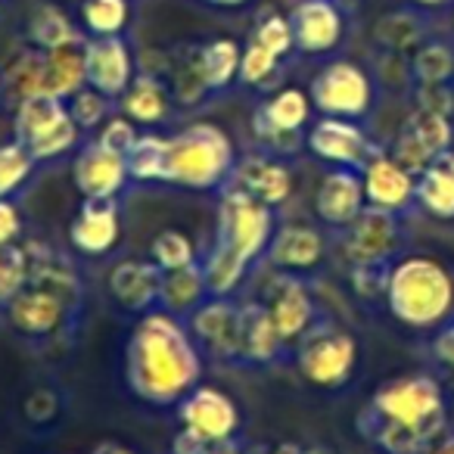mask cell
Segmentation results:
<instances>
[{
  "instance_id": "cell-29",
  "label": "cell",
  "mask_w": 454,
  "mask_h": 454,
  "mask_svg": "<svg viewBox=\"0 0 454 454\" xmlns=\"http://www.w3.org/2000/svg\"><path fill=\"white\" fill-rule=\"evenodd\" d=\"M206 299H208V284H206V271H202V262L177 268V271H165L159 311H168V315L187 321Z\"/></svg>"
},
{
  "instance_id": "cell-10",
  "label": "cell",
  "mask_w": 454,
  "mask_h": 454,
  "mask_svg": "<svg viewBox=\"0 0 454 454\" xmlns=\"http://www.w3.org/2000/svg\"><path fill=\"white\" fill-rule=\"evenodd\" d=\"M404 215L367 206L342 234V253L352 265L371 262H398L404 249Z\"/></svg>"
},
{
  "instance_id": "cell-9",
  "label": "cell",
  "mask_w": 454,
  "mask_h": 454,
  "mask_svg": "<svg viewBox=\"0 0 454 454\" xmlns=\"http://www.w3.org/2000/svg\"><path fill=\"white\" fill-rule=\"evenodd\" d=\"M286 16L299 57H333L348 38L346 0H296Z\"/></svg>"
},
{
  "instance_id": "cell-11",
  "label": "cell",
  "mask_w": 454,
  "mask_h": 454,
  "mask_svg": "<svg viewBox=\"0 0 454 454\" xmlns=\"http://www.w3.org/2000/svg\"><path fill=\"white\" fill-rule=\"evenodd\" d=\"M305 150L315 159H321L324 165H330V168L364 171V165L371 162L380 146L371 140L364 121L321 115V119L309 128V134H305Z\"/></svg>"
},
{
  "instance_id": "cell-37",
  "label": "cell",
  "mask_w": 454,
  "mask_h": 454,
  "mask_svg": "<svg viewBox=\"0 0 454 454\" xmlns=\"http://www.w3.org/2000/svg\"><path fill=\"white\" fill-rule=\"evenodd\" d=\"M78 20L88 38L125 35L131 26V0H82Z\"/></svg>"
},
{
  "instance_id": "cell-39",
  "label": "cell",
  "mask_w": 454,
  "mask_h": 454,
  "mask_svg": "<svg viewBox=\"0 0 454 454\" xmlns=\"http://www.w3.org/2000/svg\"><path fill=\"white\" fill-rule=\"evenodd\" d=\"M165 156H168V137L162 134H140L137 144L128 153V171L137 184H162L165 181Z\"/></svg>"
},
{
  "instance_id": "cell-52",
  "label": "cell",
  "mask_w": 454,
  "mask_h": 454,
  "mask_svg": "<svg viewBox=\"0 0 454 454\" xmlns=\"http://www.w3.org/2000/svg\"><path fill=\"white\" fill-rule=\"evenodd\" d=\"M202 454H247V445H243L240 433L237 435H227V439H215L202 448Z\"/></svg>"
},
{
  "instance_id": "cell-51",
  "label": "cell",
  "mask_w": 454,
  "mask_h": 454,
  "mask_svg": "<svg viewBox=\"0 0 454 454\" xmlns=\"http://www.w3.org/2000/svg\"><path fill=\"white\" fill-rule=\"evenodd\" d=\"M206 445H208V442L202 439L200 433L181 427L175 433V439H171V454H202V448H206Z\"/></svg>"
},
{
  "instance_id": "cell-23",
  "label": "cell",
  "mask_w": 454,
  "mask_h": 454,
  "mask_svg": "<svg viewBox=\"0 0 454 454\" xmlns=\"http://www.w3.org/2000/svg\"><path fill=\"white\" fill-rule=\"evenodd\" d=\"M227 187H237L243 193L255 196L271 208H280L293 196V171L280 156L271 153H249L237 162L234 177Z\"/></svg>"
},
{
  "instance_id": "cell-40",
  "label": "cell",
  "mask_w": 454,
  "mask_h": 454,
  "mask_svg": "<svg viewBox=\"0 0 454 454\" xmlns=\"http://www.w3.org/2000/svg\"><path fill=\"white\" fill-rule=\"evenodd\" d=\"M38 165L41 162L28 153V146L20 144L16 137L0 144V200H13L28 184Z\"/></svg>"
},
{
  "instance_id": "cell-55",
  "label": "cell",
  "mask_w": 454,
  "mask_h": 454,
  "mask_svg": "<svg viewBox=\"0 0 454 454\" xmlns=\"http://www.w3.org/2000/svg\"><path fill=\"white\" fill-rule=\"evenodd\" d=\"M94 454H134V451H131V448H125V445H115V442H103Z\"/></svg>"
},
{
  "instance_id": "cell-49",
  "label": "cell",
  "mask_w": 454,
  "mask_h": 454,
  "mask_svg": "<svg viewBox=\"0 0 454 454\" xmlns=\"http://www.w3.org/2000/svg\"><path fill=\"white\" fill-rule=\"evenodd\" d=\"M57 414H59V402H57V395H53L51 389H38V392H32V395H28V402H26V417H28L32 423L44 427V423H51Z\"/></svg>"
},
{
  "instance_id": "cell-50",
  "label": "cell",
  "mask_w": 454,
  "mask_h": 454,
  "mask_svg": "<svg viewBox=\"0 0 454 454\" xmlns=\"http://www.w3.org/2000/svg\"><path fill=\"white\" fill-rule=\"evenodd\" d=\"M22 237V215L13 200H0V247L20 243Z\"/></svg>"
},
{
  "instance_id": "cell-44",
  "label": "cell",
  "mask_w": 454,
  "mask_h": 454,
  "mask_svg": "<svg viewBox=\"0 0 454 454\" xmlns=\"http://www.w3.org/2000/svg\"><path fill=\"white\" fill-rule=\"evenodd\" d=\"M66 106H69V115L75 119V125L82 128V134L100 131L109 115H115L113 113L115 100L103 97L100 90H94V88H82L78 94H72L69 100H66Z\"/></svg>"
},
{
  "instance_id": "cell-17",
  "label": "cell",
  "mask_w": 454,
  "mask_h": 454,
  "mask_svg": "<svg viewBox=\"0 0 454 454\" xmlns=\"http://www.w3.org/2000/svg\"><path fill=\"white\" fill-rule=\"evenodd\" d=\"M265 259L278 274H293V278L309 280L327 262V237L317 227L302 224V221L280 224Z\"/></svg>"
},
{
  "instance_id": "cell-7",
  "label": "cell",
  "mask_w": 454,
  "mask_h": 454,
  "mask_svg": "<svg viewBox=\"0 0 454 454\" xmlns=\"http://www.w3.org/2000/svg\"><path fill=\"white\" fill-rule=\"evenodd\" d=\"M309 94L317 115L367 121L377 103V84L371 72L355 59H330L315 72Z\"/></svg>"
},
{
  "instance_id": "cell-20",
  "label": "cell",
  "mask_w": 454,
  "mask_h": 454,
  "mask_svg": "<svg viewBox=\"0 0 454 454\" xmlns=\"http://www.w3.org/2000/svg\"><path fill=\"white\" fill-rule=\"evenodd\" d=\"M162 280L165 271L153 259H125L109 274V296L125 315L144 317L150 311H159Z\"/></svg>"
},
{
  "instance_id": "cell-53",
  "label": "cell",
  "mask_w": 454,
  "mask_h": 454,
  "mask_svg": "<svg viewBox=\"0 0 454 454\" xmlns=\"http://www.w3.org/2000/svg\"><path fill=\"white\" fill-rule=\"evenodd\" d=\"M196 4H206V7H212V10H243V7H249L253 0H196Z\"/></svg>"
},
{
  "instance_id": "cell-25",
  "label": "cell",
  "mask_w": 454,
  "mask_h": 454,
  "mask_svg": "<svg viewBox=\"0 0 454 454\" xmlns=\"http://www.w3.org/2000/svg\"><path fill=\"white\" fill-rule=\"evenodd\" d=\"M286 352L265 302L240 305V367H268Z\"/></svg>"
},
{
  "instance_id": "cell-19",
  "label": "cell",
  "mask_w": 454,
  "mask_h": 454,
  "mask_svg": "<svg viewBox=\"0 0 454 454\" xmlns=\"http://www.w3.org/2000/svg\"><path fill=\"white\" fill-rule=\"evenodd\" d=\"M367 208L364 175L358 168H330L315 190V215L330 231H346Z\"/></svg>"
},
{
  "instance_id": "cell-14",
  "label": "cell",
  "mask_w": 454,
  "mask_h": 454,
  "mask_svg": "<svg viewBox=\"0 0 454 454\" xmlns=\"http://www.w3.org/2000/svg\"><path fill=\"white\" fill-rule=\"evenodd\" d=\"M84 72H88V88L100 90L103 97L119 103L125 97V90L134 84V78H137V57L131 51V41L125 35L88 38Z\"/></svg>"
},
{
  "instance_id": "cell-31",
  "label": "cell",
  "mask_w": 454,
  "mask_h": 454,
  "mask_svg": "<svg viewBox=\"0 0 454 454\" xmlns=\"http://www.w3.org/2000/svg\"><path fill=\"white\" fill-rule=\"evenodd\" d=\"M44 69H47V51L32 47V44L22 47V51L10 59V66L4 69V75H0L7 103L20 106V103L28 100V97L47 94L44 90Z\"/></svg>"
},
{
  "instance_id": "cell-28",
  "label": "cell",
  "mask_w": 454,
  "mask_h": 454,
  "mask_svg": "<svg viewBox=\"0 0 454 454\" xmlns=\"http://www.w3.org/2000/svg\"><path fill=\"white\" fill-rule=\"evenodd\" d=\"M165 82H168L175 103L184 109L202 106L212 100V90H208L200 66V44H184L175 53H168V78Z\"/></svg>"
},
{
  "instance_id": "cell-2",
  "label": "cell",
  "mask_w": 454,
  "mask_h": 454,
  "mask_svg": "<svg viewBox=\"0 0 454 454\" xmlns=\"http://www.w3.org/2000/svg\"><path fill=\"white\" fill-rule=\"evenodd\" d=\"M355 423L380 454H429L451 423L445 386L429 373L386 380Z\"/></svg>"
},
{
  "instance_id": "cell-58",
  "label": "cell",
  "mask_w": 454,
  "mask_h": 454,
  "mask_svg": "<svg viewBox=\"0 0 454 454\" xmlns=\"http://www.w3.org/2000/svg\"><path fill=\"white\" fill-rule=\"evenodd\" d=\"M271 448H265V445H255V448H247V454H268Z\"/></svg>"
},
{
  "instance_id": "cell-1",
  "label": "cell",
  "mask_w": 454,
  "mask_h": 454,
  "mask_svg": "<svg viewBox=\"0 0 454 454\" xmlns=\"http://www.w3.org/2000/svg\"><path fill=\"white\" fill-rule=\"evenodd\" d=\"M202 380V348L187 321L150 311L125 346V383L134 398L153 408H177Z\"/></svg>"
},
{
  "instance_id": "cell-34",
  "label": "cell",
  "mask_w": 454,
  "mask_h": 454,
  "mask_svg": "<svg viewBox=\"0 0 454 454\" xmlns=\"http://www.w3.org/2000/svg\"><path fill=\"white\" fill-rule=\"evenodd\" d=\"M84 47L88 41L47 51V69H44V90L59 100H69L82 88H88V72H84Z\"/></svg>"
},
{
  "instance_id": "cell-59",
  "label": "cell",
  "mask_w": 454,
  "mask_h": 454,
  "mask_svg": "<svg viewBox=\"0 0 454 454\" xmlns=\"http://www.w3.org/2000/svg\"><path fill=\"white\" fill-rule=\"evenodd\" d=\"M0 97H4V82H0Z\"/></svg>"
},
{
  "instance_id": "cell-36",
  "label": "cell",
  "mask_w": 454,
  "mask_h": 454,
  "mask_svg": "<svg viewBox=\"0 0 454 454\" xmlns=\"http://www.w3.org/2000/svg\"><path fill=\"white\" fill-rule=\"evenodd\" d=\"M200 262H202V271H206L208 296H215V299H234V293L243 286L247 274L253 271V265H247L240 255L227 253L218 243H212L206 259H200Z\"/></svg>"
},
{
  "instance_id": "cell-4",
  "label": "cell",
  "mask_w": 454,
  "mask_h": 454,
  "mask_svg": "<svg viewBox=\"0 0 454 454\" xmlns=\"http://www.w3.org/2000/svg\"><path fill=\"white\" fill-rule=\"evenodd\" d=\"M237 162L240 156L224 128L212 121H193L168 137L162 184L193 193H221L234 177Z\"/></svg>"
},
{
  "instance_id": "cell-47",
  "label": "cell",
  "mask_w": 454,
  "mask_h": 454,
  "mask_svg": "<svg viewBox=\"0 0 454 454\" xmlns=\"http://www.w3.org/2000/svg\"><path fill=\"white\" fill-rule=\"evenodd\" d=\"M414 109H429L454 119V84H411Z\"/></svg>"
},
{
  "instance_id": "cell-38",
  "label": "cell",
  "mask_w": 454,
  "mask_h": 454,
  "mask_svg": "<svg viewBox=\"0 0 454 454\" xmlns=\"http://www.w3.org/2000/svg\"><path fill=\"white\" fill-rule=\"evenodd\" d=\"M284 75V59L274 57L259 41L247 38L240 59V84L253 90H278V82Z\"/></svg>"
},
{
  "instance_id": "cell-18",
  "label": "cell",
  "mask_w": 454,
  "mask_h": 454,
  "mask_svg": "<svg viewBox=\"0 0 454 454\" xmlns=\"http://www.w3.org/2000/svg\"><path fill=\"white\" fill-rule=\"evenodd\" d=\"M177 420L181 427L200 433L206 442L227 439V435L240 433V408L227 392H221L218 386H196L181 404H177Z\"/></svg>"
},
{
  "instance_id": "cell-57",
  "label": "cell",
  "mask_w": 454,
  "mask_h": 454,
  "mask_svg": "<svg viewBox=\"0 0 454 454\" xmlns=\"http://www.w3.org/2000/svg\"><path fill=\"white\" fill-rule=\"evenodd\" d=\"M414 7H423V10H439V7H448L454 0H411Z\"/></svg>"
},
{
  "instance_id": "cell-30",
  "label": "cell",
  "mask_w": 454,
  "mask_h": 454,
  "mask_svg": "<svg viewBox=\"0 0 454 454\" xmlns=\"http://www.w3.org/2000/svg\"><path fill=\"white\" fill-rule=\"evenodd\" d=\"M26 41L32 47H41V51H59V47L88 41V35H84L82 26H75L69 20V13L63 7H57V4H38L26 22Z\"/></svg>"
},
{
  "instance_id": "cell-8",
  "label": "cell",
  "mask_w": 454,
  "mask_h": 454,
  "mask_svg": "<svg viewBox=\"0 0 454 454\" xmlns=\"http://www.w3.org/2000/svg\"><path fill=\"white\" fill-rule=\"evenodd\" d=\"M315 103L302 88H278L253 113V134L271 156H293L305 146V128H311Z\"/></svg>"
},
{
  "instance_id": "cell-27",
  "label": "cell",
  "mask_w": 454,
  "mask_h": 454,
  "mask_svg": "<svg viewBox=\"0 0 454 454\" xmlns=\"http://www.w3.org/2000/svg\"><path fill=\"white\" fill-rule=\"evenodd\" d=\"M171 106H175V97H171L168 82L159 75H146V72H137L134 84L119 100L121 115H128L137 128L165 125L171 119Z\"/></svg>"
},
{
  "instance_id": "cell-26",
  "label": "cell",
  "mask_w": 454,
  "mask_h": 454,
  "mask_svg": "<svg viewBox=\"0 0 454 454\" xmlns=\"http://www.w3.org/2000/svg\"><path fill=\"white\" fill-rule=\"evenodd\" d=\"M417 212L439 224H454V146L433 159L417 175Z\"/></svg>"
},
{
  "instance_id": "cell-61",
  "label": "cell",
  "mask_w": 454,
  "mask_h": 454,
  "mask_svg": "<svg viewBox=\"0 0 454 454\" xmlns=\"http://www.w3.org/2000/svg\"><path fill=\"white\" fill-rule=\"evenodd\" d=\"M346 4H348V0H346Z\"/></svg>"
},
{
  "instance_id": "cell-60",
  "label": "cell",
  "mask_w": 454,
  "mask_h": 454,
  "mask_svg": "<svg viewBox=\"0 0 454 454\" xmlns=\"http://www.w3.org/2000/svg\"><path fill=\"white\" fill-rule=\"evenodd\" d=\"M0 7H4V0H0Z\"/></svg>"
},
{
  "instance_id": "cell-43",
  "label": "cell",
  "mask_w": 454,
  "mask_h": 454,
  "mask_svg": "<svg viewBox=\"0 0 454 454\" xmlns=\"http://www.w3.org/2000/svg\"><path fill=\"white\" fill-rule=\"evenodd\" d=\"M150 259L156 262L162 271H177V268H187V265H193V262H200L196 259L193 240H190L184 231H175V227L159 231L156 240L150 243Z\"/></svg>"
},
{
  "instance_id": "cell-21",
  "label": "cell",
  "mask_w": 454,
  "mask_h": 454,
  "mask_svg": "<svg viewBox=\"0 0 454 454\" xmlns=\"http://www.w3.org/2000/svg\"><path fill=\"white\" fill-rule=\"evenodd\" d=\"M72 177L82 196H113V200H121V193L131 184L128 159L121 153L106 150L100 140H88L78 150L72 162Z\"/></svg>"
},
{
  "instance_id": "cell-15",
  "label": "cell",
  "mask_w": 454,
  "mask_h": 454,
  "mask_svg": "<svg viewBox=\"0 0 454 454\" xmlns=\"http://www.w3.org/2000/svg\"><path fill=\"white\" fill-rule=\"evenodd\" d=\"M262 302H265L268 315H271L274 327L284 336L286 346H296L321 321V311H317V302L311 296L309 284L302 278H293V274H278L268 284Z\"/></svg>"
},
{
  "instance_id": "cell-46",
  "label": "cell",
  "mask_w": 454,
  "mask_h": 454,
  "mask_svg": "<svg viewBox=\"0 0 454 454\" xmlns=\"http://www.w3.org/2000/svg\"><path fill=\"white\" fill-rule=\"evenodd\" d=\"M137 137H140L137 125H134L128 115H109L106 125L97 131V140H100L106 150L121 153V156H128V153H131V146L137 144Z\"/></svg>"
},
{
  "instance_id": "cell-41",
  "label": "cell",
  "mask_w": 454,
  "mask_h": 454,
  "mask_svg": "<svg viewBox=\"0 0 454 454\" xmlns=\"http://www.w3.org/2000/svg\"><path fill=\"white\" fill-rule=\"evenodd\" d=\"M32 280V253L28 243L0 247V309H7Z\"/></svg>"
},
{
  "instance_id": "cell-16",
  "label": "cell",
  "mask_w": 454,
  "mask_h": 454,
  "mask_svg": "<svg viewBox=\"0 0 454 454\" xmlns=\"http://www.w3.org/2000/svg\"><path fill=\"white\" fill-rule=\"evenodd\" d=\"M121 240L119 200L113 196H82V208L69 224V243L84 259H103Z\"/></svg>"
},
{
  "instance_id": "cell-32",
  "label": "cell",
  "mask_w": 454,
  "mask_h": 454,
  "mask_svg": "<svg viewBox=\"0 0 454 454\" xmlns=\"http://www.w3.org/2000/svg\"><path fill=\"white\" fill-rule=\"evenodd\" d=\"M240 59L243 47L234 38H212L200 44V66L212 97L227 94L234 84H240Z\"/></svg>"
},
{
  "instance_id": "cell-35",
  "label": "cell",
  "mask_w": 454,
  "mask_h": 454,
  "mask_svg": "<svg viewBox=\"0 0 454 454\" xmlns=\"http://www.w3.org/2000/svg\"><path fill=\"white\" fill-rule=\"evenodd\" d=\"M66 113H69V106H66V100H59V97H51V94L28 97V100H22L20 106H16V115H13L16 140L28 146L32 140H38L47 128L57 125Z\"/></svg>"
},
{
  "instance_id": "cell-45",
  "label": "cell",
  "mask_w": 454,
  "mask_h": 454,
  "mask_svg": "<svg viewBox=\"0 0 454 454\" xmlns=\"http://www.w3.org/2000/svg\"><path fill=\"white\" fill-rule=\"evenodd\" d=\"M395 262H371V265H352L348 280H352V290L361 302H386V286H389V274Z\"/></svg>"
},
{
  "instance_id": "cell-24",
  "label": "cell",
  "mask_w": 454,
  "mask_h": 454,
  "mask_svg": "<svg viewBox=\"0 0 454 454\" xmlns=\"http://www.w3.org/2000/svg\"><path fill=\"white\" fill-rule=\"evenodd\" d=\"M429 35H433V10L411 4V7H398L380 16L373 26V44L395 57H411Z\"/></svg>"
},
{
  "instance_id": "cell-6",
  "label": "cell",
  "mask_w": 454,
  "mask_h": 454,
  "mask_svg": "<svg viewBox=\"0 0 454 454\" xmlns=\"http://www.w3.org/2000/svg\"><path fill=\"white\" fill-rule=\"evenodd\" d=\"M278 234V215L271 206L259 202L255 196L237 187H224L218 200V224H215V243L227 253L240 255L247 265L265 259Z\"/></svg>"
},
{
  "instance_id": "cell-54",
  "label": "cell",
  "mask_w": 454,
  "mask_h": 454,
  "mask_svg": "<svg viewBox=\"0 0 454 454\" xmlns=\"http://www.w3.org/2000/svg\"><path fill=\"white\" fill-rule=\"evenodd\" d=\"M268 454H305L302 445H296V442H280V445H274Z\"/></svg>"
},
{
  "instance_id": "cell-33",
  "label": "cell",
  "mask_w": 454,
  "mask_h": 454,
  "mask_svg": "<svg viewBox=\"0 0 454 454\" xmlns=\"http://www.w3.org/2000/svg\"><path fill=\"white\" fill-rule=\"evenodd\" d=\"M411 84H454V41L445 35H429L408 57Z\"/></svg>"
},
{
  "instance_id": "cell-12",
  "label": "cell",
  "mask_w": 454,
  "mask_h": 454,
  "mask_svg": "<svg viewBox=\"0 0 454 454\" xmlns=\"http://www.w3.org/2000/svg\"><path fill=\"white\" fill-rule=\"evenodd\" d=\"M454 146V119L429 109H411V115L402 121L395 140H392L389 153L402 168L411 175H420L439 153Z\"/></svg>"
},
{
  "instance_id": "cell-42",
  "label": "cell",
  "mask_w": 454,
  "mask_h": 454,
  "mask_svg": "<svg viewBox=\"0 0 454 454\" xmlns=\"http://www.w3.org/2000/svg\"><path fill=\"white\" fill-rule=\"evenodd\" d=\"M249 38L259 41L262 47H268V51L284 59V63L296 53V38H293L290 16L278 13V10H262V13L255 16V26H253V32H249Z\"/></svg>"
},
{
  "instance_id": "cell-3",
  "label": "cell",
  "mask_w": 454,
  "mask_h": 454,
  "mask_svg": "<svg viewBox=\"0 0 454 454\" xmlns=\"http://www.w3.org/2000/svg\"><path fill=\"white\" fill-rule=\"evenodd\" d=\"M386 311L404 330L433 336L454 321V271L435 255H402L389 274Z\"/></svg>"
},
{
  "instance_id": "cell-13",
  "label": "cell",
  "mask_w": 454,
  "mask_h": 454,
  "mask_svg": "<svg viewBox=\"0 0 454 454\" xmlns=\"http://www.w3.org/2000/svg\"><path fill=\"white\" fill-rule=\"evenodd\" d=\"M187 327L202 355L221 361V364L240 367V305L234 299L208 296L187 317Z\"/></svg>"
},
{
  "instance_id": "cell-56",
  "label": "cell",
  "mask_w": 454,
  "mask_h": 454,
  "mask_svg": "<svg viewBox=\"0 0 454 454\" xmlns=\"http://www.w3.org/2000/svg\"><path fill=\"white\" fill-rule=\"evenodd\" d=\"M429 454H454V435L448 433L445 439H442L439 445H435V448H433V451H429Z\"/></svg>"
},
{
  "instance_id": "cell-5",
  "label": "cell",
  "mask_w": 454,
  "mask_h": 454,
  "mask_svg": "<svg viewBox=\"0 0 454 454\" xmlns=\"http://www.w3.org/2000/svg\"><path fill=\"white\" fill-rule=\"evenodd\" d=\"M361 348L358 340L346 327L333 324L330 317H321L302 340L293 346V361L305 383L317 389H346L358 371Z\"/></svg>"
},
{
  "instance_id": "cell-48",
  "label": "cell",
  "mask_w": 454,
  "mask_h": 454,
  "mask_svg": "<svg viewBox=\"0 0 454 454\" xmlns=\"http://www.w3.org/2000/svg\"><path fill=\"white\" fill-rule=\"evenodd\" d=\"M429 355H433L442 371L454 373V321L429 336Z\"/></svg>"
},
{
  "instance_id": "cell-22",
  "label": "cell",
  "mask_w": 454,
  "mask_h": 454,
  "mask_svg": "<svg viewBox=\"0 0 454 454\" xmlns=\"http://www.w3.org/2000/svg\"><path fill=\"white\" fill-rule=\"evenodd\" d=\"M364 193L367 206L386 208V212L408 215L411 208H417L414 193H417V177L408 168L392 159L389 150H377L373 159L364 165Z\"/></svg>"
}]
</instances>
